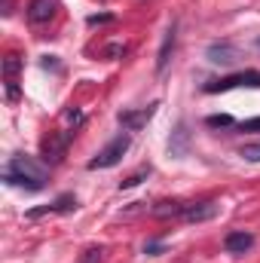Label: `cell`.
I'll list each match as a JSON object with an SVG mask.
<instances>
[{"mask_svg":"<svg viewBox=\"0 0 260 263\" xmlns=\"http://www.w3.org/2000/svg\"><path fill=\"white\" fill-rule=\"evenodd\" d=\"M49 181V172L34 159V156H25V153H12L3 165V184L9 187H18V190H28V193H37L43 190Z\"/></svg>","mask_w":260,"mask_h":263,"instance_id":"cell-1","label":"cell"},{"mask_svg":"<svg viewBox=\"0 0 260 263\" xmlns=\"http://www.w3.org/2000/svg\"><path fill=\"white\" fill-rule=\"evenodd\" d=\"M230 89H260V70H239V73H230L224 80L202 86L205 95H217V92H230Z\"/></svg>","mask_w":260,"mask_h":263,"instance_id":"cell-2","label":"cell"},{"mask_svg":"<svg viewBox=\"0 0 260 263\" xmlns=\"http://www.w3.org/2000/svg\"><path fill=\"white\" fill-rule=\"evenodd\" d=\"M129 144H132V138L126 135V132H123V135H117L114 141H107V144H104V147L89 159V168H92V172H95V168H114V165L126 156Z\"/></svg>","mask_w":260,"mask_h":263,"instance_id":"cell-3","label":"cell"},{"mask_svg":"<svg viewBox=\"0 0 260 263\" xmlns=\"http://www.w3.org/2000/svg\"><path fill=\"white\" fill-rule=\"evenodd\" d=\"M70 138H73V132H52L49 138H43V159L46 162H62L67 153V147H70Z\"/></svg>","mask_w":260,"mask_h":263,"instance_id":"cell-4","label":"cell"},{"mask_svg":"<svg viewBox=\"0 0 260 263\" xmlns=\"http://www.w3.org/2000/svg\"><path fill=\"white\" fill-rule=\"evenodd\" d=\"M156 107H159V104H147V107H138V110H120L117 120H120V126L126 132H141L150 120H153Z\"/></svg>","mask_w":260,"mask_h":263,"instance_id":"cell-5","label":"cell"},{"mask_svg":"<svg viewBox=\"0 0 260 263\" xmlns=\"http://www.w3.org/2000/svg\"><path fill=\"white\" fill-rule=\"evenodd\" d=\"M205 59H208L211 65L230 67V65H236V62L242 59V52H239V46H233V43L220 40V43H211V46L205 49Z\"/></svg>","mask_w":260,"mask_h":263,"instance_id":"cell-6","label":"cell"},{"mask_svg":"<svg viewBox=\"0 0 260 263\" xmlns=\"http://www.w3.org/2000/svg\"><path fill=\"white\" fill-rule=\"evenodd\" d=\"M18 70H22V59L15 52H9L3 59V80H6V98L9 101L18 98Z\"/></svg>","mask_w":260,"mask_h":263,"instance_id":"cell-7","label":"cell"},{"mask_svg":"<svg viewBox=\"0 0 260 263\" xmlns=\"http://www.w3.org/2000/svg\"><path fill=\"white\" fill-rule=\"evenodd\" d=\"M214 214H217V202H187L181 220H187V223H202V220H211Z\"/></svg>","mask_w":260,"mask_h":263,"instance_id":"cell-8","label":"cell"},{"mask_svg":"<svg viewBox=\"0 0 260 263\" xmlns=\"http://www.w3.org/2000/svg\"><path fill=\"white\" fill-rule=\"evenodd\" d=\"M59 9V0H31L28 3V22L31 25H46Z\"/></svg>","mask_w":260,"mask_h":263,"instance_id":"cell-9","label":"cell"},{"mask_svg":"<svg viewBox=\"0 0 260 263\" xmlns=\"http://www.w3.org/2000/svg\"><path fill=\"white\" fill-rule=\"evenodd\" d=\"M175 37H178V25L172 22L169 28H165V37H162V46H159V55H156V70L162 73L169 62H172V52H175Z\"/></svg>","mask_w":260,"mask_h":263,"instance_id":"cell-10","label":"cell"},{"mask_svg":"<svg viewBox=\"0 0 260 263\" xmlns=\"http://www.w3.org/2000/svg\"><path fill=\"white\" fill-rule=\"evenodd\" d=\"M187 150H190V132H187V126L181 123L178 129L172 132V138H169V156L181 159V156H187Z\"/></svg>","mask_w":260,"mask_h":263,"instance_id":"cell-11","label":"cell"},{"mask_svg":"<svg viewBox=\"0 0 260 263\" xmlns=\"http://www.w3.org/2000/svg\"><path fill=\"white\" fill-rule=\"evenodd\" d=\"M251 245H254V236H251V233H245V230H236V233H230V236L224 239L227 254H245Z\"/></svg>","mask_w":260,"mask_h":263,"instance_id":"cell-12","label":"cell"},{"mask_svg":"<svg viewBox=\"0 0 260 263\" xmlns=\"http://www.w3.org/2000/svg\"><path fill=\"white\" fill-rule=\"evenodd\" d=\"M77 208V199L73 196H59L52 205H46V208H34V211H28V217H43V214H70Z\"/></svg>","mask_w":260,"mask_h":263,"instance_id":"cell-13","label":"cell"},{"mask_svg":"<svg viewBox=\"0 0 260 263\" xmlns=\"http://www.w3.org/2000/svg\"><path fill=\"white\" fill-rule=\"evenodd\" d=\"M184 205H187V202H159V205L153 208V217H159V220H165V217H181V214H184Z\"/></svg>","mask_w":260,"mask_h":263,"instance_id":"cell-14","label":"cell"},{"mask_svg":"<svg viewBox=\"0 0 260 263\" xmlns=\"http://www.w3.org/2000/svg\"><path fill=\"white\" fill-rule=\"evenodd\" d=\"M147 175H150V165H141V168H138L135 175H129V178H126V181L120 184V190H132V187H138V184H141V181H144Z\"/></svg>","mask_w":260,"mask_h":263,"instance_id":"cell-15","label":"cell"},{"mask_svg":"<svg viewBox=\"0 0 260 263\" xmlns=\"http://www.w3.org/2000/svg\"><path fill=\"white\" fill-rule=\"evenodd\" d=\"M205 126H211V129H227V126H233V117H227V114H211V117L205 120Z\"/></svg>","mask_w":260,"mask_h":263,"instance_id":"cell-16","label":"cell"},{"mask_svg":"<svg viewBox=\"0 0 260 263\" xmlns=\"http://www.w3.org/2000/svg\"><path fill=\"white\" fill-rule=\"evenodd\" d=\"M239 156L248 159V162H260V144H245V147L239 150Z\"/></svg>","mask_w":260,"mask_h":263,"instance_id":"cell-17","label":"cell"},{"mask_svg":"<svg viewBox=\"0 0 260 263\" xmlns=\"http://www.w3.org/2000/svg\"><path fill=\"white\" fill-rule=\"evenodd\" d=\"M65 120H67V123H73V129H77V126H83V120H86V117H83V110L67 107V110H65Z\"/></svg>","mask_w":260,"mask_h":263,"instance_id":"cell-18","label":"cell"},{"mask_svg":"<svg viewBox=\"0 0 260 263\" xmlns=\"http://www.w3.org/2000/svg\"><path fill=\"white\" fill-rule=\"evenodd\" d=\"M239 132H260V117H254V120H245V123H239Z\"/></svg>","mask_w":260,"mask_h":263,"instance_id":"cell-19","label":"cell"},{"mask_svg":"<svg viewBox=\"0 0 260 263\" xmlns=\"http://www.w3.org/2000/svg\"><path fill=\"white\" fill-rule=\"evenodd\" d=\"M98 260H101V248H89L86 257H83V263H98Z\"/></svg>","mask_w":260,"mask_h":263,"instance_id":"cell-20","label":"cell"},{"mask_svg":"<svg viewBox=\"0 0 260 263\" xmlns=\"http://www.w3.org/2000/svg\"><path fill=\"white\" fill-rule=\"evenodd\" d=\"M162 248H165L162 242H147V245H144V254H159Z\"/></svg>","mask_w":260,"mask_h":263,"instance_id":"cell-21","label":"cell"},{"mask_svg":"<svg viewBox=\"0 0 260 263\" xmlns=\"http://www.w3.org/2000/svg\"><path fill=\"white\" fill-rule=\"evenodd\" d=\"M114 15H89V25H104V22H110Z\"/></svg>","mask_w":260,"mask_h":263,"instance_id":"cell-22","label":"cell"},{"mask_svg":"<svg viewBox=\"0 0 260 263\" xmlns=\"http://www.w3.org/2000/svg\"><path fill=\"white\" fill-rule=\"evenodd\" d=\"M126 52V46H107L104 49V55H123Z\"/></svg>","mask_w":260,"mask_h":263,"instance_id":"cell-23","label":"cell"}]
</instances>
